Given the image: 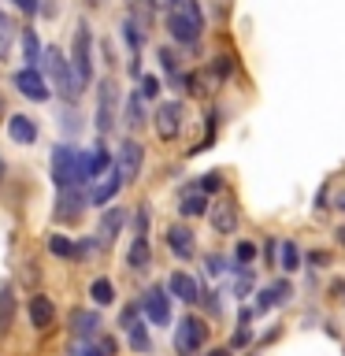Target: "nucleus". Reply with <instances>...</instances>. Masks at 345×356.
<instances>
[{"mask_svg":"<svg viewBox=\"0 0 345 356\" xmlns=\"http://www.w3.org/2000/svg\"><path fill=\"white\" fill-rule=\"evenodd\" d=\"M60 127H63V134H78V130H82V115L74 111V104H67L60 111Z\"/></svg>","mask_w":345,"mask_h":356,"instance_id":"obj_32","label":"nucleus"},{"mask_svg":"<svg viewBox=\"0 0 345 356\" xmlns=\"http://www.w3.org/2000/svg\"><path fill=\"white\" fill-rule=\"evenodd\" d=\"M89 160H93V175L108 171V163H111V156H108V145H104V141H97V145H93V152H89Z\"/></svg>","mask_w":345,"mask_h":356,"instance_id":"obj_34","label":"nucleus"},{"mask_svg":"<svg viewBox=\"0 0 345 356\" xmlns=\"http://www.w3.org/2000/svg\"><path fill=\"white\" fill-rule=\"evenodd\" d=\"M167 289L178 297V300H186V305H193V300H200V286H197V278L193 275H186V271H175L171 278H167Z\"/></svg>","mask_w":345,"mask_h":356,"instance_id":"obj_16","label":"nucleus"},{"mask_svg":"<svg viewBox=\"0 0 345 356\" xmlns=\"http://www.w3.org/2000/svg\"><path fill=\"white\" fill-rule=\"evenodd\" d=\"M208 356H230V353H227V349H211Z\"/></svg>","mask_w":345,"mask_h":356,"instance_id":"obj_44","label":"nucleus"},{"mask_svg":"<svg viewBox=\"0 0 345 356\" xmlns=\"http://www.w3.org/2000/svg\"><path fill=\"white\" fill-rule=\"evenodd\" d=\"M11 86H15L26 100H33V104H45V100H49V93H52L49 82H45V78L33 71V67H22V71L11 74Z\"/></svg>","mask_w":345,"mask_h":356,"instance_id":"obj_7","label":"nucleus"},{"mask_svg":"<svg viewBox=\"0 0 345 356\" xmlns=\"http://www.w3.org/2000/svg\"><path fill=\"white\" fill-rule=\"evenodd\" d=\"M15 19L11 15H4V11H0V60H8L11 56V44H15Z\"/></svg>","mask_w":345,"mask_h":356,"instance_id":"obj_24","label":"nucleus"},{"mask_svg":"<svg viewBox=\"0 0 345 356\" xmlns=\"http://www.w3.org/2000/svg\"><path fill=\"white\" fill-rule=\"evenodd\" d=\"M156 60H160V67H163V71L175 78V82H186V78L178 74V56H175V52H167V44H163L160 52H156Z\"/></svg>","mask_w":345,"mask_h":356,"instance_id":"obj_31","label":"nucleus"},{"mask_svg":"<svg viewBox=\"0 0 345 356\" xmlns=\"http://www.w3.org/2000/svg\"><path fill=\"white\" fill-rule=\"evenodd\" d=\"M208 271L211 275H223V256H208Z\"/></svg>","mask_w":345,"mask_h":356,"instance_id":"obj_42","label":"nucleus"},{"mask_svg":"<svg viewBox=\"0 0 345 356\" xmlns=\"http://www.w3.org/2000/svg\"><path fill=\"white\" fill-rule=\"evenodd\" d=\"M93 178V160L86 149H71V145H56L52 149V182L56 189H82Z\"/></svg>","mask_w":345,"mask_h":356,"instance_id":"obj_1","label":"nucleus"},{"mask_svg":"<svg viewBox=\"0 0 345 356\" xmlns=\"http://www.w3.org/2000/svg\"><path fill=\"white\" fill-rule=\"evenodd\" d=\"M115 100H119V89L111 78H104L100 82V97H97V130L108 134L111 127H115Z\"/></svg>","mask_w":345,"mask_h":356,"instance_id":"obj_10","label":"nucleus"},{"mask_svg":"<svg viewBox=\"0 0 345 356\" xmlns=\"http://www.w3.org/2000/svg\"><path fill=\"white\" fill-rule=\"evenodd\" d=\"M11 319H15V297L11 289H0V334L11 330Z\"/></svg>","mask_w":345,"mask_h":356,"instance_id":"obj_30","label":"nucleus"},{"mask_svg":"<svg viewBox=\"0 0 345 356\" xmlns=\"http://www.w3.org/2000/svg\"><path fill=\"white\" fill-rule=\"evenodd\" d=\"M338 241L345 245V227H338Z\"/></svg>","mask_w":345,"mask_h":356,"instance_id":"obj_45","label":"nucleus"},{"mask_svg":"<svg viewBox=\"0 0 345 356\" xmlns=\"http://www.w3.org/2000/svg\"><path fill=\"white\" fill-rule=\"evenodd\" d=\"M141 312L156 323V327H167V323H171V300H167V286H152V289H145V297H141Z\"/></svg>","mask_w":345,"mask_h":356,"instance_id":"obj_8","label":"nucleus"},{"mask_svg":"<svg viewBox=\"0 0 345 356\" xmlns=\"http://www.w3.org/2000/svg\"><path fill=\"white\" fill-rule=\"evenodd\" d=\"M11 4H15V8L22 11V15H33V11H41L38 0H11Z\"/></svg>","mask_w":345,"mask_h":356,"instance_id":"obj_40","label":"nucleus"},{"mask_svg":"<svg viewBox=\"0 0 345 356\" xmlns=\"http://www.w3.org/2000/svg\"><path fill=\"white\" fill-rule=\"evenodd\" d=\"M208 219H211V230L216 234H234L238 230V204L230 197H223L208 208Z\"/></svg>","mask_w":345,"mask_h":356,"instance_id":"obj_11","label":"nucleus"},{"mask_svg":"<svg viewBox=\"0 0 345 356\" xmlns=\"http://www.w3.org/2000/svg\"><path fill=\"white\" fill-rule=\"evenodd\" d=\"M334 204H338V208L345 211V193H338V197H334Z\"/></svg>","mask_w":345,"mask_h":356,"instance_id":"obj_43","label":"nucleus"},{"mask_svg":"<svg viewBox=\"0 0 345 356\" xmlns=\"http://www.w3.org/2000/svg\"><path fill=\"white\" fill-rule=\"evenodd\" d=\"M71 334L78 341H97L100 338V316L97 312H71Z\"/></svg>","mask_w":345,"mask_h":356,"instance_id":"obj_14","label":"nucleus"},{"mask_svg":"<svg viewBox=\"0 0 345 356\" xmlns=\"http://www.w3.org/2000/svg\"><path fill=\"white\" fill-rule=\"evenodd\" d=\"M141 97H145V100L160 97V82H156L152 74H141Z\"/></svg>","mask_w":345,"mask_h":356,"instance_id":"obj_39","label":"nucleus"},{"mask_svg":"<svg viewBox=\"0 0 345 356\" xmlns=\"http://www.w3.org/2000/svg\"><path fill=\"white\" fill-rule=\"evenodd\" d=\"M8 138L15 145H33L38 141V119L26 115V111H19V115L8 119Z\"/></svg>","mask_w":345,"mask_h":356,"instance_id":"obj_13","label":"nucleus"},{"mask_svg":"<svg viewBox=\"0 0 345 356\" xmlns=\"http://www.w3.org/2000/svg\"><path fill=\"white\" fill-rule=\"evenodd\" d=\"M149 234V208H138L134 211V238H145Z\"/></svg>","mask_w":345,"mask_h":356,"instance_id":"obj_36","label":"nucleus"},{"mask_svg":"<svg viewBox=\"0 0 345 356\" xmlns=\"http://www.w3.org/2000/svg\"><path fill=\"white\" fill-rule=\"evenodd\" d=\"M234 260H238L241 267L252 264V260H256V245H252V241H238V249H234Z\"/></svg>","mask_w":345,"mask_h":356,"instance_id":"obj_35","label":"nucleus"},{"mask_svg":"<svg viewBox=\"0 0 345 356\" xmlns=\"http://www.w3.org/2000/svg\"><path fill=\"white\" fill-rule=\"evenodd\" d=\"M167 249H171L178 260H189V256L197 252L193 245V234H189L186 227H167Z\"/></svg>","mask_w":345,"mask_h":356,"instance_id":"obj_17","label":"nucleus"},{"mask_svg":"<svg viewBox=\"0 0 345 356\" xmlns=\"http://www.w3.org/2000/svg\"><path fill=\"white\" fill-rule=\"evenodd\" d=\"M156 134H160V141H175L178 134H182L186 127V108H182V100H167V104L156 108Z\"/></svg>","mask_w":345,"mask_h":356,"instance_id":"obj_6","label":"nucleus"},{"mask_svg":"<svg viewBox=\"0 0 345 356\" xmlns=\"http://www.w3.org/2000/svg\"><path fill=\"white\" fill-rule=\"evenodd\" d=\"M0 182H4V156H0Z\"/></svg>","mask_w":345,"mask_h":356,"instance_id":"obj_46","label":"nucleus"},{"mask_svg":"<svg viewBox=\"0 0 345 356\" xmlns=\"http://www.w3.org/2000/svg\"><path fill=\"white\" fill-rule=\"evenodd\" d=\"M71 356H104V353H100L97 341H78V345H71Z\"/></svg>","mask_w":345,"mask_h":356,"instance_id":"obj_38","label":"nucleus"},{"mask_svg":"<svg viewBox=\"0 0 345 356\" xmlns=\"http://www.w3.org/2000/svg\"><path fill=\"white\" fill-rule=\"evenodd\" d=\"M49 252L60 256V260H74V256H82V249H78L74 241H67L63 234H49Z\"/></svg>","mask_w":345,"mask_h":356,"instance_id":"obj_25","label":"nucleus"},{"mask_svg":"<svg viewBox=\"0 0 345 356\" xmlns=\"http://www.w3.org/2000/svg\"><path fill=\"white\" fill-rule=\"evenodd\" d=\"M130 271H149L152 264V252H149V238H134L130 241V256H127Z\"/></svg>","mask_w":345,"mask_h":356,"instance_id":"obj_21","label":"nucleus"},{"mask_svg":"<svg viewBox=\"0 0 345 356\" xmlns=\"http://www.w3.org/2000/svg\"><path fill=\"white\" fill-rule=\"evenodd\" d=\"M127 334H130V349H134V353H149V349H152V341H149V330H145L141 323H138L134 330H127Z\"/></svg>","mask_w":345,"mask_h":356,"instance_id":"obj_33","label":"nucleus"},{"mask_svg":"<svg viewBox=\"0 0 345 356\" xmlns=\"http://www.w3.org/2000/svg\"><path fill=\"white\" fill-rule=\"evenodd\" d=\"M119 186H122V178H119V175H108V182H100V186L93 189V204H108V200H115Z\"/></svg>","mask_w":345,"mask_h":356,"instance_id":"obj_29","label":"nucleus"},{"mask_svg":"<svg viewBox=\"0 0 345 356\" xmlns=\"http://www.w3.org/2000/svg\"><path fill=\"white\" fill-rule=\"evenodd\" d=\"M82 208H86V193H82V189H60L56 216H60V219H74V216H82Z\"/></svg>","mask_w":345,"mask_h":356,"instance_id":"obj_18","label":"nucleus"},{"mask_svg":"<svg viewBox=\"0 0 345 356\" xmlns=\"http://www.w3.org/2000/svg\"><path fill=\"white\" fill-rule=\"evenodd\" d=\"M19 38H22V60H26V67H33V63H38L41 56H45L38 33H33V30H19Z\"/></svg>","mask_w":345,"mask_h":356,"instance_id":"obj_23","label":"nucleus"},{"mask_svg":"<svg viewBox=\"0 0 345 356\" xmlns=\"http://www.w3.org/2000/svg\"><path fill=\"white\" fill-rule=\"evenodd\" d=\"M41 60H45V67H49V78H52L56 93H60L67 104H74V97L82 93V89H78V78H74V71H71V63H67V56L56 49V44H49Z\"/></svg>","mask_w":345,"mask_h":356,"instance_id":"obj_3","label":"nucleus"},{"mask_svg":"<svg viewBox=\"0 0 345 356\" xmlns=\"http://www.w3.org/2000/svg\"><path fill=\"white\" fill-rule=\"evenodd\" d=\"M219 186H223V175H219V171H208L204 178H200V186H197V189H200V193H216Z\"/></svg>","mask_w":345,"mask_h":356,"instance_id":"obj_37","label":"nucleus"},{"mask_svg":"<svg viewBox=\"0 0 345 356\" xmlns=\"http://www.w3.org/2000/svg\"><path fill=\"white\" fill-rule=\"evenodd\" d=\"M122 219H127V211L122 208H108L104 216H100V230H97V238L104 241V245H111L119 238V230H122Z\"/></svg>","mask_w":345,"mask_h":356,"instance_id":"obj_20","label":"nucleus"},{"mask_svg":"<svg viewBox=\"0 0 345 356\" xmlns=\"http://www.w3.org/2000/svg\"><path fill=\"white\" fill-rule=\"evenodd\" d=\"M141 163H145V149L138 141H122L119 145V160H115V175L122 182H134L141 175Z\"/></svg>","mask_w":345,"mask_h":356,"instance_id":"obj_9","label":"nucleus"},{"mask_svg":"<svg viewBox=\"0 0 345 356\" xmlns=\"http://www.w3.org/2000/svg\"><path fill=\"white\" fill-rule=\"evenodd\" d=\"M97 345H100V353H104V356H115V349H119V345H115V338H104V334L97 338Z\"/></svg>","mask_w":345,"mask_h":356,"instance_id":"obj_41","label":"nucleus"},{"mask_svg":"<svg viewBox=\"0 0 345 356\" xmlns=\"http://www.w3.org/2000/svg\"><path fill=\"white\" fill-rule=\"evenodd\" d=\"M204 341H208V327H204V319L186 316V319L175 327V353H178V356H200Z\"/></svg>","mask_w":345,"mask_h":356,"instance_id":"obj_5","label":"nucleus"},{"mask_svg":"<svg viewBox=\"0 0 345 356\" xmlns=\"http://www.w3.org/2000/svg\"><path fill=\"white\" fill-rule=\"evenodd\" d=\"M178 211H182L186 219H193V216H208V193H200L197 182H193V186H186L182 193H178Z\"/></svg>","mask_w":345,"mask_h":356,"instance_id":"obj_15","label":"nucleus"},{"mask_svg":"<svg viewBox=\"0 0 345 356\" xmlns=\"http://www.w3.org/2000/svg\"><path fill=\"white\" fill-rule=\"evenodd\" d=\"M52 319H56V305L45 293H38V297H30V323L38 330H49L52 327Z\"/></svg>","mask_w":345,"mask_h":356,"instance_id":"obj_19","label":"nucleus"},{"mask_svg":"<svg viewBox=\"0 0 345 356\" xmlns=\"http://www.w3.org/2000/svg\"><path fill=\"white\" fill-rule=\"evenodd\" d=\"M141 100H145V97H138V93L127 97V111H122V119H127L130 130H141V127H145V104H141Z\"/></svg>","mask_w":345,"mask_h":356,"instance_id":"obj_22","label":"nucleus"},{"mask_svg":"<svg viewBox=\"0 0 345 356\" xmlns=\"http://www.w3.org/2000/svg\"><path fill=\"white\" fill-rule=\"evenodd\" d=\"M0 115H4V97H0Z\"/></svg>","mask_w":345,"mask_h":356,"instance_id":"obj_47","label":"nucleus"},{"mask_svg":"<svg viewBox=\"0 0 345 356\" xmlns=\"http://www.w3.org/2000/svg\"><path fill=\"white\" fill-rule=\"evenodd\" d=\"M167 33L186 49H197L200 33H204V15H200L197 0H167Z\"/></svg>","mask_w":345,"mask_h":356,"instance_id":"obj_2","label":"nucleus"},{"mask_svg":"<svg viewBox=\"0 0 345 356\" xmlns=\"http://www.w3.org/2000/svg\"><path fill=\"white\" fill-rule=\"evenodd\" d=\"M71 67H74L78 86L93 82V30H89V22H78V26H74V38H71Z\"/></svg>","mask_w":345,"mask_h":356,"instance_id":"obj_4","label":"nucleus"},{"mask_svg":"<svg viewBox=\"0 0 345 356\" xmlns=\"http://www.w3.org/2000/svg\"><path fill=\"white\" fill-rule=\"evenodd\" d=\"M122 38H127V44H130V52L134 56H141V44H145V30H141V22L138 19H127V22H122Z\"/></svg>","mask_w":345,"mask_h":356,"instance_id":"obj_27","label":"nucleus"},{"mask_svg":"<svg viewBox=\"0 0 345 356\" xmlns=\"http://www.w3.org/2000/svg\"><path fill=\"white\" fill-rule=\"evenodd\" d=\"M278 267H282L286 275L300 267V249H297L294 241H282V245H278Z\"/></svg>","mask_w":345,"mask_h":356,"instance_id":"obj_28","label":"nucleus"},{"mask_svg":"<svg viewBox=\"0 0 345 356\" xmlns=\"http://www.w3.org/2000/svg\"><path fill=\"white\" fill-rule=\"evenodd\" d=\"M89 297H93V305H111L115 300V282L111 278H93V286H89Z\"/></svg>","mask_w":345,"mask_h":356,"instance_id":"obj_26","label":"nucleus"},{"mask_svg":"<svg viewBox=\"0 0 345 356\" xmlns=\"http://www.w3.org/2000/svg\"><path fill=\"white\" fill-rule=\"evenodd\" d=\"M289 297H294V286H289L286 278H278V282H271L267 289H260V293H256V305H252V312H256V316H264L267 308L286 305Z\"/></svg>","mask_w":345,"mask_h":356,"instance_id":"obj_12","label":"nucleus"}]
</instances>
